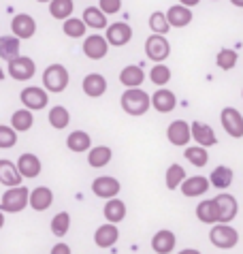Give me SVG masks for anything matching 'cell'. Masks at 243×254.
I'll use <instances>...</instances> for the list:
<instances>
[{
	"instance_id": "cell-1",
	"label": "cell",
	"mask_w": 243,
	"mask_h": 254,
	"mask_svg": "<svg viewBox=\"0 0 243 254\" xmlns=\"http://www.w3.org/2000/svg\"><path fill=\"white\" fill-rule=\"evenodd\" d=\"M120 105L128 116L139 118V116H145L149 107H152V96L143 88H126V92L120 98Z\"/></svg>"
},
{
	"instance_id": "cell-2",
	"label": "cell",
	"mask_w": 243,
	"mask_h": 254,
	"mask_svg": "<svg viewBox=\"0 0 243 254\" xmlns=\"http://www.w3.org/2000/svg\"><path fill=\"white\" fill-rule=\"evenodd\" d=\"M30 205V190L26 186H15V188H6L2 199H0V209L4 214H19Z\"/></svg>"
},
{
	"instance_id": "cell-3",
	"label": "cell",
	"mask_w": 243,
	"mask_h": 254,
	"mask_svg": "<svg viewBox=\"0 0 243 254\" xmlns=\"http://www.w3.org/2000/svg\"><path fill=\"white\" fill-rule=\"evenodd\" d=\"M68 81H70V75H68L66 66H62V64H49L43 70V88L52 94L64 92Z\"/></svg>"
},
{
	"instance_id": "cell-4",
	"label": "cell",
	"mask_w": 243,
	"mask_h": 254,
	"mask_svg": "<svg viewBox=\"0 0 243 254\" xmlns=\"http://www.w3.org/2000/svg\"><path fill=\"white\" fill-rule=\"evenodd\" d=\"M209 242L220 250H233L239 244V231L231 227V224L218 222L209 231Z\"/></svg>"
},
{
	"instance_id": "cell-5",
	"label": "cell",
	"mask_w": 243,
	"mask_h": 254,
	"mask_svg": "<svg viewBox=\"0 0 243 254\" xmlns=\"http://www.w3.org/2000/svg\"><path fill=\"white\" fill-rule=\"evenodd\" d=\"M145 56L149 60H154L156 64H160L171 56V43L164 34H149L145 39Z\"/></svg>"
},
{
	"instance_id": "cell-6",
	"label": "cell",
	"mask_w": 243,
	"mask_h": 254,
	"mask_svg": "<svg viewBox=\"0 0 243 254\" xmlns=\"http://www.w3.org/2000/svg\"><path fill=\"white\" fill-rule=\"evenodd\" d=\"M19 101H21V105H24L26 109H30V111H41V109L47 107V103H49V92H47L45 88H39V86H28V88L21 90Z\"/></svg>"
},
{
	"instance_id": "cell-7",
	"label": "cell",
	"mask_w": 243,
	"mask_h": 254,
	"mask_svg": "<svg viewBox=\"0 0 243 254\" xmlns=\"http://www.w3.org/2000/svg\"><path fill=\"white\" fill-rule=\"evenodd\" d=\"M220 124L226 130L228 137L233 139H241L243 137V114L235 107H224L220 114Z\"/></svg>"
},
{
	"instance_id": "cell-8",
	"label": "cell",
	"mask_w": 243,
	"mask_h": 254,
	"mask_svg": "<svg viewBox=\"0 0 243 254\" xmlns=\"http://www.w3.org/2000/svg\"><path fill=\"white\" fill-rule=\"evenodd\" d=\"M167 139L171 145H177V147H188V143L192 141V128H190V122L185 120H173L167 128Z\"/></svg>"
},
{
	"instance_id": "cell-9",
	"label": "cell",
	"mask_w": 243,
	"mask_h": 254,
	"mask_svg": "<svg viewBox=\"0 0 243 254\" xmlns=\"http://www.w3.org/2000/svg\"><path fill=\"white\" fill-rule=\"evenodd\" d=\"M213 201H216V207H218L220 222L231 224L235 218H237V214H239V203H237V199H235L233 194L220 192L218 196H213Z\"/></svg>"
},
{
	"instance_id": "cell-10",
	"label": "cell",
	"mask_w": 243,
	"mask_h": 254,
	"mask_svg": "<svg viewBox=\"0 0 243 254\" xmlns=\"http://www.w3.org/2000/svg\"><path fill=\"white\" fill-rule=\"evenodd\" d=\"M6 70H9V75L15 81H28L37 73V64H34V60L28 58V56H17L15 60L9 62V68Z\"/></svg>"
},
{
	"instance_id": "cell-11",
	"label": "cell",
	"mask_w": 243,
	"mask_h": 254,
	"mask_svg": "<svg viewBox=\"0 0 243 254\" xmlns=\"http://www.w3.org/2000/svg\"><path fill=\"white\" fill-rule=\"evenodd\" d=\"M120 190H122V184L116 178H111V175H103V178H96L92 182V192H94L98 199H105V201L116 199L120 194Z\"/></svg>"
},
{
	"instance_id": "cell-12",
	"label": "cell",
	"mask_w": 243,
	"mask_h": 254,
	"mask_svg": "<svg viewBox=\"0 0 243 254\" xmlns=\"http://www.w3.org/2000/svg\"><path fill=\"white\" fill-rule=\"evenodd\" d=\"M11 32L15 34L19 41L32 39L34 34H37V22H34V17L28 15V13H17V15L11 19Z\"/></svg>"
},
{
	"instance_id": "cell-13",
	"label": "cell",
	"mask_w": 243,
	"mask_h": 254,
	"mask_svg": "<svg viewBox=\"0 0 243 254\" xmlns=\"http://www.w3.org/2000/svg\"><path fill=\"white\" fill-rule=\"evenodd\" d=\"M105 39L109 41V45H113V47H124L130 43V39H132V28L126 22L109 24L107 26V32H105Z\"/></svg>"
},
{
	"instance_id": "cell-14",
	"label": "cell",
	"mask_w": 243,
	"mask_h": 254,
	"mask_svg": "<svg viewBox=\"0 0 243 254\" xmlns=\"http://www.w3.org/2000/svg\"><path fill=\"white\" fill-rule=\"evenodd\" d=\"M83 54L90 60H103L109 54V41L101 34H90L83 39Z\"/></svg>"
},
{
	"instance_id": "cell-15",
	"label": "cell",
	"mask_w": 243,
	"mask_h": 254,
	"mask_svg": "<svg viewBox=\"0 0 243 254\" xmlns=\"http://www.w3.org/2000/svg\"><path fill=\"white\" fill-rule=\"evenodd\" d=\"M190 128H192V139H194V143L196 145H203V147H213V145H218V135H216V130L211 128L209 124H205V122H190Z\"/></svg>"
},
{
	"instance_id": "cell-16",
	"label": "cell",
	"mask_w": 243,
	"mask_h": 254,
	"mask_svg": "<svg viewBox=\"0 0 243 254\" xmlns=\"http://www.w3.org/2000/svg\"><path fill=\"white\" fill-rule=\"evenodd\" d=\"M209 178H205V175H192V178H185L183 184L180 186L182 194L188 196V199H194V196H203L209 192Z\"/></svg>"
},
{
	"instance_id": "cell-17",
	"label": "cell",
	"mask_w": 243,
	"mask_h": 254,
	"mask_svg": "<svg viewBox=\"0 0 243 254\" xmlns=\"http://www.w3.org/2000/svg\"><path fill=\"white\" fill-rule=\"evenodd\" d=\"M17 169H19V173L24 180H34V178H39L41 171H43V162L37 154L26 152L17 158Z\"/></svg>"
},
{
	"instance_id": "cell-18",
	"label": "cell",
	"mask_w": 243,
	"mask_h": 254,
	"mask_svg": "<svg viewBox=\"0 0 243 254\" xmlns=\"http://www.w3.org/2000/svg\"><path fill=\"white\" fill-rule=\"evenodd\" d=\"M177 246V235L169 229H160L154 233L152 237V250L156 254H171Z\"/></svg>"
},
{
	"instance_id": "cell-19",
	"label": "cell",
	"mask_w": 243,
	"mask_h": 254,
	"mask_svg": "<svg viewBox=\"0 0 243 254\" xmlns=\"http://www.w3.org/2000/svg\"><path fill=\"white\" fill-rule=\"evenodd\" d=\"M152 107L158 114H171L177 107V96L175 92H171L169 88H158L152 94Z\"/></svg>"
},
{
	"instance_id": "cell-20",
	"label": "cell",
	"mask_w": 243,
	"mask_h": 254,
	"mask_svg": "<svg viewBox=\"0 0 243 254\" xmlns=\"http://www.w3.org/2000/svg\"><path fill=\"white\" fill-rule=\"evenodd\" d=\"M81 88H83V92L88 94L90 98H101V96L107 92L109 83H107L105 75H101V73H90V75L83 77Z\"/></svg>"
},
{
	"instance_id": "cell-21",
	"label": "cell",
	"mask_w": 243,
	"mask_h": 254,
	"mask_svg": "<svg viewBox=\"0 0 243 254\" xmlns=\"http://www.w3.org/2000/svg\"><path fill=\"white\" fill-rule=\"evenodd\" d=\"M21 182H24V178H21L15 162L0 158V184L6 188H15V186H21Z\"/></svg>"
},
{
	"instance_id": "cell-22",
	"label": "cell",
	"mask_w": 243,
	"mask_h": 254,
	"mask_svg": "<svg viewBox=\"0 0 243 254\" xmlns=\"http://www.w3.org/2000/svg\"><path fill=\"white\" fill-rule=\"evenodd\" d=\"M120 239V231H118V224H101L96 231H94V244L98 248H111V246H116Z\"/></svg>"
},
{
	"instance_id": "cell-23",
	"label": "cell",
	"mask_w": 243,
	"mask_h": 254,
	"mask_svg": "<svg viewBox=\"0 0 243 254\" xmlns=\"http://www.w3.org/2000/svg\"><path fill=\"white\" fill-rule=\"evenodd\" d=\"M167 19H169L171 28H185L192 24L194 13L183 4H173V6H169V11H167Z\"/></svg>"
},
{
	"instance_id": "cell-24",
	"label": "cell",
	"mask_w": 243,
	"mask_h": 254,
	"mask_svg": "<svg viewBox=\"0 0 243 254\" xmlns=\"http://www.w3.org/2000/svg\"><path fill=\"white\" fill-rule=\"evenodd\" d=\"M145 81V70L139 64H128L120 70V83L124 88H141Z\"/></svg>"
},
{
	"instance_id": "cell-25",
	"label": "cell",
	"mask_w": 243,
	"mask_h": 254,
	"mask_svg": "<svg viewBox=\"0 0 243 254\" xmlns=\"http://www.w3.org/2000/svg\"><path fill=\"white\" fill-rule=\"evenodd\" d=\"M54 205V192L47 186H37L30 192V207L34 211H47Z\"/></svg>"
},
{
	"instance_id": "cell-26",
	"label": "cell",
	"mask_w": 243,
	"mask_h": 254,
	"mask_svg": "<svg viewBox=\"0 0 243 254\" xmlns=\"http://www.w3.org/2000/svg\"><path fill=\"white\" fill-rule=\"evenodd\" d=\"M196 218H198V222L209 224V227L218 224V222H220V218H218L216 201H213V199H203V201L196 205Z\"/></svg>"
},
{
	"instance_id": "cell-27",
	"label": "cell",
	"mask_w": 243,
	"mask_h": 254,
	"mask_svg": "<svg viewBox=\"0 0 243 254\" xmlns=\"http://www.w3.org/2000/svg\"><path fill=\"white\" fill-rule=\"evenodd\" d=\"M103 216L107 218V222L120 224L126 218V203L122 199H118V196L116 199H109L105 203V207H103Z\"/></svg>"
},
{
	"instance_id": "cell-28",
	"label": "cell",
	"mask_w": 243,
	"mask_h": 254,
	"mask_svg": "<svg viewBox=\"0 0 243 254\" xmlns=\"http://www.w3.org/2000/svg\"><path fill=\"white\" fill-rule=\"evenodd\" d=\"M233 178H235V171L231 167H226V165H220V167H216L211 171V175H209V184L213 186V188H218V190H226L228 186L233 184Z\"/></svg>"
},
{
	"instance_id": "cell-29",
	"label": "cell",
	"mask_w": 243,
	"mask_h": 254,
	"mask_svg": "<svg viewBox=\"0 0 243 254\" xmlns=\"http://www.w3.org/2000/svg\"><path fill=\"white\" fill-rule=\"evenodd\" d=\"M111 158H113V150L109 145H94V147H90V152H88V162H90V167H94V169L107 167L111 162Z\"/></svg>"
},
{
	"instance_id": "cell-30",
	"label": "cell",
	"mask_w": 243,
	"mask_h": 254,
	"mask_svg": "<svg viewBox=\"0 0 243 254\" xmlns=\"http://www.w3.org/2000/svg\"><path fill=\"white\" fill-rule=\"evenodd\" d=\"M66 147L70 152L75 154H83V152H90L92 147V137L88 135V132L83 130H73L70 135L66 137Z\"/></svg>"
},
{
	"instance_id": "cell-31",
	"label": "cell",
	"mask_w": 243,
	"mask_h": 254,
	"mask_svg": "<svg viewBox=\"0 0 243 254\" xmlns=\"http://www.w3.org/2000/svg\"><path fill=\"white\" fill-rule=\"evenodd\" d=\"M19 39L15 37V34H6V37H0V58L6 60V62H11V60H15L17 56H19Z\"/></svg>"
},
{
	"instance_id": "cell-32",
	"label": "cell",
	"mask_w": 243,
	"mask_h": 254,
	"mask_svg": "<svg viewBox=\"0 0 243 254\" xmlns=\"http://www.w3.org/2000/svg\"><path fill=\"white\" fill-rule=\"evenodd\" d=\"M83 24L88 28H94V30H107V26H109V22H107V15L98 9V6H88V9H83Z\"/></svg>"
},
{
	"instance_id": "cell-33",
	"label": "cell",
	"mask_w": 243,
	"mask_h": 254,
	"mask_svg": "<svg viewBox=\"0 0 243 254\" xmlns=\"http://www.w3.org/2000/svg\"><path fill=\"white\" fill-rule=\"evenodd\" d=\"M73 11H75L73 0H52V2H49V13H52V17L60 19V22H66L68 17H73Z\"/></svg>"
},
{
	"instance_id": "cell-34",
	"label": "cell",
	"mask_w": 243,
	"mask_h": 254,
	"mask_svg": "<svg viewBox=\"0 0 243 254\" xmlns=\"http://www.w3.org/2000/svg\"><path fill=\"white\" fill-rule=\"evenodd\" d=\"M32 124H34V116H32V111L30 109H17V111H13V116H11V126L15 128L17 132H26V130H30L32 128Z\"/></svg>"
},
{
	"instance_id": "cell-35",
	"label": "cell",
	"mask_w": 243,
	"mask_h": 254,
	"mask_svg": "<svg viewBox=\"0 0 243 254\" xmlns=\"http://www.w3.org/2000/svg\"><path fill=\"white\" fill-rule=\"evenodd\" d=\"M183 156H185V160H188L190 165L205 167L207 162H209V150L203 147V145H188L183 150Z\"/></svg>"
},
{
	"instance_id": "cell-36",
	"label": "cell",
	"mask_w": 243,
	"mask_h": 254,
	"mask_svg": "<svg viewBox=\"0 0 243 254\" xmlns=\"http://www.w3.org/2000/svg\"><path fill=\"white\" fill-rule=\"evenodd\" d=\"M185 178H188V175H185V169L175 162V165H171L167 169V173H164V184H167L169 190H177V188L183 184Z\"/></svg>"
},
{
	"instance_id": "cell-37",
	"label": "cell",
	"mask_w": 243,
	"mask_h": 254,
	"mask_svg": "<svg viewBox=\"0 0 243 254\" xmlns=\"http://www.w3.org/2000/svg\"><path fill=\"white\" fill-rule=\"evenodd\" d=\"M47 118H49V124H52L56 130H64L70 124V114H68L66 107H62V105H56V107L49 109Z\"/></svg>"
},
{
	"instance_id": "cell-38",
	"label": "cell",
	"mask_w": 243,
	"mask_h": 254,
	"mask_svg": "<svg viewBox=\"0 0 243 254\" xmlns=\"http://www.w3.org/2000/svg\"><path fill=\"white\" fill-rule=\"evenodd\" d=\"M237 62H239V54L235 52V49H228V47L220 49L218 56H216V64L222 70H233L237 66Z\"/></svg>"
},
{
	"instance_id": "cell-39",
	"label": "cell",
	"mask_w": 243,
	"mask_h": 254,
	"mask_svg": "<svg viewBox=\"0 0 243 254\" xmlns=\"http://www.w3.org/2000/svg\"><path fill=\"white\" fill-rule=\"evenodd\" d=\"M171 68L164 64V62H160V64H154L152 70H149V81L154 83V86H158V88H164L167 83L171 81Z\"/></svg>"
},
{
	"instance_id": "cell-40",
	"label": "cell",
	"mask_w": 243,
	"mask_h": 254,
	"mask_svg": "<svg viewBox=\"0 0 243 254\" xmlns=\"http://www.w3.org/2000/svg\"><path fill=\"white\" fill-rule=\"evenodd\" d=\"M85 26L83 24V19H79V17H68L66 22L62 24V32L66 34L68 39H81V37H85Z\"/></svg>"
},
{
	"instance_id": "cell-41",
	"label": "cell",
	"mask_w": 243,
	"mask_h": 254,
	"mask_svg": "<svg viewBox=\"0 0 243 254\" xmlns=\"http://www.w3.org/2000/svg\"><path fill=\"white\" fill-rule=\"evenodd\" d=\"M149 28H152V34H164V37H167V32L171 30V24H169V19H167V13L154 11L152 15H149Z\"/></svg>"
},
{
	"instance_id": "cell-42",
	"label": "cell",
	"mask_w": 243,
	"mask_h": 254,
	"mask_svg": "<svg viewBox=\"0 0 243 254\" xmlns=\"http://www.w3.org/2000/svg\"><path fill=\"white\" fill-rule=\"evenodd\" d=\"M70 229V214L68 211H60L52 218V233L56 237H64Z\"/></svg>"
},
{
	"instance_id": "cell-43",
	"label": "cell",
	"mask_w": 243,
	"mask_h": 254,
	"mask_svg": "<svg viewBox=\"0 0 243 254\" xmlns=\"http://www.w3.org/2000/svg\"><path fill=\"white\" fill-rule=\"evenodd\" d=\"M17 143V130L13 126L0 124V150H9Z\"/></svg>"
},
{
	"instance_id": "cell-44",
	"label": "cell",
	"mask_w": 243,
	"mask_h": 254,
	"mask_svg": "<svg viewBox=\"0 0 243 254\" xmlns=\"http://www.w3.org/2000/svg\"><path fill=\"white\" fill-rule=\"evenodd\" d=\"M98 9H101L105 15H113V13L122 11V0H98Z\"/></svg>"
},
{
	"instance_id": "cell-45",
	"label": "cell",
	"mask_w": 243,
	"mask_h": 254,
	"mask_svg": "<svg viewBox=\"0 0 243 254\" xmlns=\"http://www.w3.org/2000/svg\"><path fill=\"white\" fill-rule=\"evenodd\" d=\"M49 254H73V252H70V246H68V244L58 242V244H56L54 248H52V252H49Z\"/></svg>"
},
{
	"instance_id": "cell-46",
	"label": "cell",
	"mask_w": 243,
	"mask_h": 254,
	"mask_svg": "<svg viewBox=\"0 0 243 254\" xmlns=\"http://www.w3.org/2000/svg\"><path fill=\"white\" fill-rule=\"evenodd\" d=\"M201 2V0H180V4H183V6H188V9H194V6Z\"/></svg>"
},
{
	"instance_id": "cell-47",
	"label": "cell",
	"mask_w": 243,
	"mask_h": 254,
	"mask_svg": "<svg viewBox=\"0 0 243 254\" xmlns=\"http://www.w3.org/2000/svg\"><path fill=\"white\" fill-rule=\"evenodd\" d=\"M177 254H203V252L196 250V248H183V250H180Z\"/></svg>"
},
{
	"instance_id": "cell-48",
	"label": "cell",
	"mask_w": 243,
	"mask_h": 254,
	"mask_svg": "<svg viewBox=\"0 0 243 254\" xmlns=\"http://www.w3.org/2000/svg\"><path fill=\"white\" fill-rule=\"evenodd\" d=\"M233 6H239V9H243V0H228Z\"/></svg>"
},
{
	"instance_id": "cell-49",
	"label": "cell",
	"mask_w": 243,
	"mask_h": 254,
	"mask_svg": "<svg viewBox=\"0 0 243 254\" xmlns=\"http://www.w3.org/2000/svg\"><path fill=\"white\" fill-rule=\"evenodd\" d=\"M2 227H4V211L0 209V229H2Z\"/></svg>"
},
{
	"instance_id": "cell-50",
	"label": "cell",
	"mask_w": 243,
	"mask_h": 254,
	"mask_svg": "<svg viewBox=\"0 0 243 254\" xmlns=\"http://www.w3.org/2000/svg\"><path fill=\"white\" fill-rule=\"evenodd\" d=\"M2 79H4V70L0 68V81H2Z\"/></svg>"
},
{
	"instance_id": "cell-51",
	"label": "cell",
	"mask_w": 243,
	"mask_h": 254,
	"mask_svg": "<svg viewBox=\"0 0 243 254\" xmlns=\"http://www.w3.org/2000/svg\"><path fill=\"white\" fill-rule=\"evenodd\" d=\"M37 2H52V0H37Z\"/></svg>"
},
{
	"instance_id": "cell-52",
	"label": "cell",
	"mask_w": 243,
	"mask_h": 254,
	"mask_svg": "<svg viewBox=\"0 0 243 254\" xmlns=\"http://www.w3.org/2000/svg\"><path fill=\"white\" fill-rule=\"evenodd\" d=\"M241 98H243V90H241Z\"/></svg>"
},
{
	"instance_id": "cell-53",
	"label": "cell",
	"mask_w": 243,
	"mask_h": 254,
	"mask_svg": "<svg viewBox=\"0 0 243 254\" xmlns=\"http://www.w3.org/2000/svg\"><path fill=\"white\" fill-rule=\"evenodd\" d=\"M213 2H218V0H213Z\"/></svg>"
}]
</instances>
